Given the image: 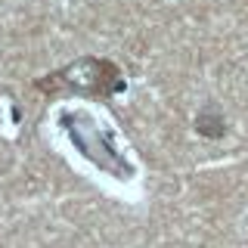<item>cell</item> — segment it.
<instances>
[{"label":"cell","mask_w":248,"mask_h":248,"mask_svg":"<svg viewBox=\"0 0 248 248\" xmlns=\"http://www.w3.org/2000/svg\"><path fill=\"white\" fill-rule=\"evenodd\" d=\"M192 130H196L202 140H208V143H220V140L230 134V121H227V115H223V108L217 103H205L196 112V118H192Z\"/></svg>","instance_id":"cell-3"},{"label":"cell","mask_w":248,"mask_h":248,"mask_svg":"<svg viewBox=\"0 0 248 248\" xmlns=\"http://www.w3.org/2000/svg\"><path fill=\"white\" fill-rule=\"evenodd\" d=\"M199 248H208V245H199Z\"/></svg>","instance_id":"cell-4"},{"label":"cell","mask_w":248,"mask_h":248,"mask_svg":"<svg viewBox=\"0 0 248 248\" xmlns=\"http://www.w3.org/2000/svg\"><path fill=\"white\" fill-rule=\"evenodd\" d=\"M59 127L72 140L78 155L87 158L90 165L96 170H103L106 177H112V180H118V183H130L137 177V165L118 149L115 134L108 127H103V121H99L96 115L84 112V108H68V112L59 115Z\"/></svg>","instance_id":"cell-2"},{"label":"cell","mask_w":248,"mask_h":248,"mask_svg":"<svg viewBox=\"0 0 248 248\" xmlns=\"http://www.w3.org/2000/svg\"><path fill=\"white\" fill-rule=\"evenodd\" d=\"M31 90H37L46 99L81 96L93 99V103H108L127 90V75L108 56H78L65 65L53 68V72L34 78Z\"/></svg>","instance_id":"cell-1"}]
</instances>
